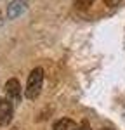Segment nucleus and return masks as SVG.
Wrapping results in <instances>:
<instances>
[{
    "label": "nucleus",
    "instance_id": "f257e3e1",
    "mask_svg": "<svg viewBox=\"0 0 125 130\" xmlns=\"http://www.w3.org/2000/svg\"><path fill=\"white\" fill-rule=\"evenodd\" d=\"M42 83H43V70L42 68H35L28 76V83H26V89H24V95L28 99H35L38 97L42 90Z\"/></svg>",
    "mask_w": 125,
    "mask_h": 130
},
{
    "label": "nucleus",
    "instance_id": "f03ea898",
    "mask_svg": "<svg viewBox=\"0 0 125 130\" xmlns=\"http://www.w3.org/2000/svg\"><path fill=\"white\" fill-rule=\"evenodd\" d=\"M24 9H26V0H12L7 7V16L10 19H14V18L21 16L24 12Z\"/></svg>",
    "mask_w": 125,
    "mask_h": 130
},
{
    "label": "nucleus",
    "instance_id": "7ed1b4c3",
    "mask_svg": "<svg viewBox=\"0 0 125 130\" xmlns=\"http://www.w3.org/2000/svg\"><path fill=\"white\" fill-rule=\"evenodd\" d=\"M12 118V104L5 99H0V125H7Z\"/></svg>",
    "mask_w": 125,
    "mask_h": 130
},
{
    "label": "nucleus",
    "instance_id": "20e7f679",
    "mask_svg": "<svg viewBox=\"0 0 125 130\" xmlns=\"http://www.w3.org/2000/svg\"><path fill=\"white\" fill-rule=\"evenodd\" d=\"M5 92L10 99H19L21 97V85L16 78H10L7 83H5Z\"/></svg>",
    "mask_w": 125,
    "mask_h": 130
},
{
    "label": "nucleus",
    "instance_id": "39448f33",
    "mask_svg": "<svg viewBox=\"0 0 125 130\" xmlns=\"http://www.w3.org/2000/svg\"><path fill=\"white\" fill-rule=\"evenodd\" d=\"M75 128H76V123L73 120H70V118H61L52 127V130H75Z\"/></svg>",
    "mask_w": 125,
    "mask_h": 130
},
{
    "label": "nucleus",
    "instance_id": "423d86ee",
    "mask_svg": "<svg viewBox=\"0 0 125 130\" xmlns=\"http://www.w3.org/2000/svg\"><path fill=\"white\" fill-rule=\"evenodd\" d=\"M92 4H94V0H75V5L78 9H89Z\"/></svg>",
    "mask_w": 125,
    "mask_h": 130
},
{
    "label": "nucleus",
    "instance_id": "0eeeda50",
    "mask_svg": "<svg viewBox=\"0 0 125 130\" xmlns=\"http://www.w3.org/2000/svg\"><path fill=\"white\" fill-rule=\"evenodd\" d=\"M75 130H92V128H90L89 121H82L80 125H76V128H75Z\"/></svg>",
    "mask_w": 125,
    "mask_h": 130
},
{
    "label": "nucleus",
    "instance_id": "6e6552de",
    "mask_svg": "<svg viewBox=\"0 0 125 130\" xmlns=\"http://www.w3.org/2000/svg\"><path fill=\"white\" fill-rule=\"evenodd\" d=\"M120 2H122V0H104V4H106V5H110V7H116Z\"/></svg>",
    "mask_w": 125,
    "mask_h": 130
},
{
    "label": "nucleus",
    "instance_id": "1a4fd4ad",
    "mask_svg": "<svg viewBox=\"0 0 125 130\" xmlns=\"http://www.w3.org/2000/svg\"><path fill=\"white\" fill-rule=\"evenodd\" d=\"M103 130H111V128H103Z\"/></svg>",
    "mask_w": 125,
    "mask_h": 130
}]
</instances>
